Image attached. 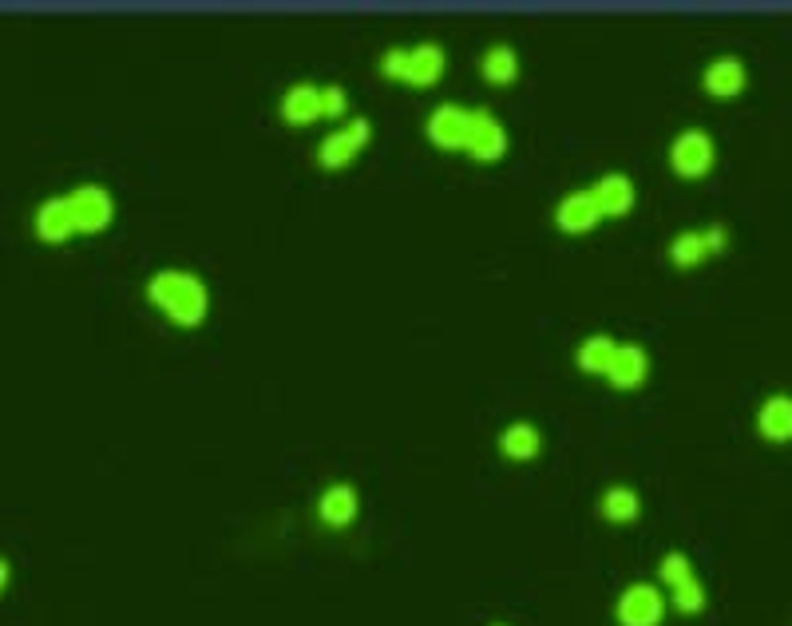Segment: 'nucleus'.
Wrapping results in <instances>:
<instances>
[{"mask_svg":"<svg viewBox=\"0 0 792 626\" xmlns=\"http://www.w3.org/2000/svg\"><path fill=\"white\" fill-rule=\"evenodd\" d=\"M143 293L147 302L155 305L171 325H178V329H198L210 317V305H214L207 278L187 270V266H163V270H155L147 278Z\"/></svg>","mask_w":792,"mask_h":626,"instance_id":"obj_1","label":"nucleus"},{"mask_svg":"<svg viewBox=\"0 0 792 626\" xmlns=\"http://www.w3.org/2000/svg\"><path fill=\"white\" fill-rule=\"evenodd\" d=\"M666 163L678 178L698 183L718 167V139L709 136L706 127H682L678 136L669 139Z\"/></svg>","mask_w":792,"mask_h":626,"instance_id":"obj_2","label":"nucleus"},{"mask_svg":"<svg viewBox=\"0 0 792 626\" xmlns=\"http://www.w3.org/2000/svg\"><path fill=\"white\" fill-rule=\"evenodd\" d=\"M373 143V124H369V115H353V119H345L341 127H334L329 136L317 143V163L325 171H341L349 163H357V155Z\"/></svg>","mask_w":792,"mask_h":626,"instance_id":"obj_3","label":"nucleus"},{"mask_svg":"<svg viewBox=\"0 0 792 626\" xmlns=\"http://www.w3.org/2000/svg\"><path fill=\"white\" fill-rule=\"evenodd\" d=\"M63 199H68V210H72L75 234H104L115 222V195L104 183H80Z\"/></svg>","mask_w":792,"mask_h":626,"instance_id":"obj_4","label":"nucleus"},{"mask_svg":"<svg viewBox=\"0 0 792 626\" xmlns=\"http://www.w3.org/2000/svg\"><path fill=\"white\" fill-rule=\"evenodd\" d=\"M511 151V136L503 119L491 107H471V127H468V143H464V155L471 163H500Z\"/></svg>","mask_w":792,"mask_h":626,"instance_id":"obj_5","label":"nucleus"},{"mask_svg":"<svg viewBox=\"0 0 792 626\" xmlns=\"http://www.w3.org/2000/svg\"><path fill=\"white\" fill-rule=\"evenodd\" d=\"M666 606L669 599L662 595V587L657 583H630L618 595L615 603V623L618 626H662L666 623Z\"/></svg>","mask_w":792,"mask_h":626,"instance_id":"obj_6","label":"nucleus"},{"mask_svg":"<svg viewBox=\"0 0 792 626\" xmlns=\"http://www.w3.org/2000/svg\"><path fill=\"white\" fill-rule=\"evenodd\" d=\"M468 127H471V107L468 104H436L424 119V136L436 151H449V155H464V143H468Z\"/></svg>","mask_w":792,"mask_h":626,"instance_id":"obj_7","label":"nucleus"},{"mask_svg":"<svg viewBox=\"0 0 792 626\" xmlns=\"http://www.w3.org/2000/svg\"><path fill=\"white\" fill-rule=\"evenodd\" d=\"M745 88H749V68H745L741 56H713L701 68V92L709 100H737V95H745Z\"/></svg>","mask_w":792,"mask_h":626,"instance_id":"obj_8","label":"nucleus"},{"mask_svg":"<svg viewBox=\"0 0 792 626\" xmlns=\"http://www.w3.org/2000/svg\"><path fill=\"white\" fill-rule=\"evenodd\" d=\"M555 227L563 230V234H591L603 219V210H598V202H594L591 187H579V190H567L563 199L555 202L551 210Z\"/></svg>","mask_w":792,"mask_h":626,"instance_id":"obj_9","label":"nucleus"},{"mask_svg":"<svg viewBox=\"0 0 792 626\" xmlns=\"http://www.w3.org/2000/svg\"><path fill=\"white\" fill-rule=\"evenodd\" d=\"M591 195L603 210V219H626L638 207V187L626 171H606L591 183Z\"/></svg>","mask_w":792,"mask_h":626,"instance_id":"obj_10","label":"nucleus"},{"mask_svg":"<svg viewBox=\"0 0 792 626\" xmlns=\"http://www.w3.org/2000/svg\"><path fill=\"white\" fill-rule=\"evenodd\" d=\"M650 369H654V361H650V353L642 345L618 341V353H615V361H610V369H606L603 381L622 389V393H634V389H642L650 381Z\"/></svg>","mask_w":792,"mask_h":626,"instance_id":"obj_11","label":"nucleus"},{"mask_svg":"<svg viewBox=\"0 0 792 626\" xmlns=\"http://www.w3.org/2000/svg\"><path fill=\"white\" fill-rule=\"evenodd\" d=\"M449 68V53H444V44L436 40H420L408 48V68H405V84L424 92V88H436L440 76Z\"/></svg>","mask_w":792,"mask_h":626,"instance_id":"obj_12","label":"nucleus"},{"mask_svg":"<svg viewBox=\"0 0 792 626\" xmlns=\"http://www.w3.org/2000/svg\"><path fill=\"white\" fill-rule=\"evenodd\" d=\"M357 515H361V491H357L349 480L329 484V488L317 496V520H322L325 528L341 532V528H349Z\"/></svg>","mask_w":792,"mask_h":626,"instance_id":"obj_13","label":"nucleus"},{"mask_svg":"<svg viewBox=\"0 0 792 626\" xmlns=\"http://www.w3.org/2000/svg\"><path fill=\"white\" fill-rule=\"evenodd\" d=\"M278 115L290 127H313L322 119V84H310V80L290 84L278 100Z\"/></svg>","mask_w":792,"mask_h":626,"instance_id":"obj_14","label":"nucleus"},{"mask_svg":"<svg viewBox=\"0 0 792 626\" xmlns=\"http://www.w3.org/2000/svg\"><path fill=\"white\" fill-rule=\"evenodd\" d=\"M32 230H36V239L48 242V246H63V242L75 234V222H72V210H68V199L63 195H53V199H44L32 215Z\"/></svg>","mask_w":792,"mask_h":626,"instance_id":"obj_15","label":"nucleus"},{"mask_svg":"<svg viewBox=\"0 0 792 626\" xmlns=\"http://www.w3.org/2000/svg\"><path fill=\"white\" fill-rule=\"evenodd\" d=\"M757 437L765 444H792V393H769L757 408Z\"/></svg>","mask_w":792,"mask_h":626,"instance_id":"obj_16","label":"nucleus"},{"mask_svg":"<svg viewBox=\"0 0 792 626\" xmlns=\"http://www.w3.org/2000/svg\"><path fill=\"white\" fill-rule=\"evenodd\" d=\"M500 452H503L508 460H515V464H532V460L543 452V432H539V425H532V420H511V425H503V432H500Z\"/></svg>","mask_w":792,"mask_h":626,"instance_id":"obj_17","label":"nucleus"},{"mask_svg":"<svg viewBox=\"0 0 792 626\" xmlns=\"http://www.w3.org/2000/svg\"><path fill=\"white\" fill-rule=\"evenodd\" d=\"M480 76L491 88H511L520 80V53H515L508 40L488 44L480 53Z\"/></svg>","mask_w":792,"mask_h":626,"instance_id":"obj_18","label":"nucleus"},{"mask_svg":"<svg viewBox=\"0 0 792 626\" xmlns=\"http://www.w3.org/2000/svg\"><path fill=\"white\" fill-rule=\"evenodd\" d=\"M598 512H603L606 523L626 528V523H634L638 515H642V500H638V491L630 488V484H610V488L598 496Z\"/></svg>","mask_w":792,"mask_h":626,"instance_id":"obj_19","label":"nucleus"},{"mask_svg":"<svg viewBox=\"0 0 792 626\" xmlns=\"http://www.w3.org/2000/svg\"><path fill=\"white\" fill-rule=\"evenodd\" d=\"M618 353V341L610 334H591L579 341V349H574V366L583 369L586 376H606V369H610V361H615Z\"/></svg>","mask_w":792,"mask_h":626,"instance_id":"obj_20","label":"nucleus"},{"mask_svg":"<svg viewBox=\"0 0 792 626\" xmlns=\"http://www.w3.org/2000/svg\"><path fill=\"white\" fill-rule=\"evenodd\" d=\"M666 258L674 262L678 270H694V266H701V262L709 258L701 230H682V234H674L669 246H666Z\"/></svg>","mask_w":792,"mask_h":626,"instance_id":"obj_21","label":"nucleus"},{"mask_svg":"<svg viewBox=\"0 0 792 626\" xmlns=\"http://www.w3.org/2000/svg\"><path fill=\"white\" fill-rule=\"evenodd\" d=\"M669 606L678 611V615H701L709 606V595H706V583H701L698 575L694 579H686V583H678V587H669Z\"/></svg>","mask_w":792,"mask_h":626,"instance_id":"obj_22","label":"nucleus"},{"mask_svg":"<svg viewBox=\"0 0 792 626\" xmlns=\"http://www.w3.org/2000/svg\"><path fill=\"white\" fill-rule=\"evenodd\" d=\"M694 559H689L686 552H666L662 555V564H657V579H662V587H678V583H686V579H694Z\"/></svg>","mask_w":792,"mask_h":626,"instance_id":"obj_23","label":"nucleus"},{"mask_svg":"<svg viewBox=\"0 0 792 626\" xmlns=\"http://www.w3.org/2000/svg\"><path fill=\"white\" fill-rule=\"evenodd\" d=\"M405 68H408V44H393V48L381 53V76H385V80L405 84Z\"/></svg>","mask_w":792,"mask_h":626,"instance_id":"obj_24","label":"nucleus"},{"mask_svg":"<svg viewBox=\"0 0 792 626\" xmlns=\"http://www.w3.org/2000/svg\"><path fill=\"white\" fill-rule=\"evenodd\" d=\"M349 115V92L341 84H322V119H345Z\"/></svg>","mask_w":792,"mask_h":626,"instance_id":"obj_25","label":"nucleus"},{"mask_svg":"<svg viewBox=\"0 0 792 626\" xmlns=\"http://www.w3.org/2000/svg\"><path fill=\"white\" fill-rule=\"evenodd\" d=\"M701 239H706V251H709V258H718V254H725V251H730L733 230H730V222H713V227H701Z\"/></svg>","mask_w":792,"mask_h":626,"instance_id":"obj_26","label":"nucleus"},{"mask_svg":"<svg viewBox=\"0 0 792 626\" xmlns=\"http://www.w3.org/2000/svg\"><path fill=\"white\" fill-rule=\"evenodd\" d=\"M9 579H12V567H9V559H4V555H0V591H4V587H9Z\"/></svg>","mask_w":792,"mask_h":626,"instance_id":"obj_27","label":"nucleus"},{"mask_svg":"<svg viewBox=\"0 0 792 626\" xmlns=\"http://www.w3.org/2000/svg\"><path fill=\"white\" fill-rule=\"evenodd\" d=\"M491 626H508V623H491Z\"/></svg>","mask_w":792,"mask_h":626,"instance_id":"obj_28","label":"nucleus"}]
</instances>
